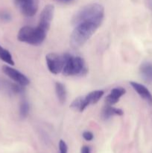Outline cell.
<instances>
[{
	"label": "cell",
	"instance_id": "6da1fadb",
	"mask_svg": "<svg viewBox=\"0 0 152 153\" xmlns=\"http://www.w3.org/2000/svg\"><path fill=\"white\" fill-rule=\"evenodd\" d=\"M103 20H86L75 25L70 36V45L73 49L81 47L97 31Z\"/></svg>",
	"mask_w": 152,
	"mask_h": 153
},
{
	"label": "cell",
	"instance_id": "7a4b0ae2",
	"mask_svg": "<svg viewBox=\"0 0 152 153\" xmlns=\"http://www.w3.org/2000/svg\"><path fill=\"white\" fill-rule=\"evenodd\" d=\"M104 16V8L98 3L86 4L77 10L72 19V23L75 26L77 24L86 20L100 19L103 20Z\"/></svg>",
	"mask_w": 152,
	"mask_h": 153
},
{
	"label": "cell",
	"instance_id": "3957f363",
	"mask_svg": "<svg viewBox=\"0 0 152 153\" xmlns=\"http://www.w3.org/2000/svg\"><path fill=\"white\" fill-rule=\"evenodd\" d=\"M64 66L62 73L66 76H82L87 73L88 69L81 57L63 54Z\"/></svg>",
	"mask_w": 152,
	"mask_h": 153
},
{
	"label": "cell",
	"instance_id": "277c9868",
	"mask_svg": "<svg viewBox=\"0 0 152 153\" xmlns=\"http://www.w3.org/2000/svg\"><path fill=\"white\" fill-rule=\"evenodd\" d=\"M46 31L37 27L24 26L20 28L17 34V39L20 42L33 46L40 45L46 37Z\"/></svg>",
	"mask_w": 152,
	"mask_h": 153
},
{
	"label": "cell",
	"instance_id": "5b68a950",
	"mask_svg": "<svg viewBox=\"0 0 152 153\" xmlns=\"http://www.w3.org/2000/svg\"><path fill=\"white\" fill-rule=\"evenodd\" d=\"M46 64L49 72L53 74L62 73L64 66L63 55H58L56 53H49L46 56Z\"/></svg>",
	"mask_w": 152,
	"mask_h": 153
},
{
	"label": "cell",
	"instance_id": "8992f818",
	"mask_svg": "<svg viewBox=\"0 0 152 153\" xmlns=\"http://www.w3.org/2000/svg\"><path fill=\"white\" fill-rule=\"evenodd\" d=\"M21 13L27 17H32L38 10L39 0H14Z\"/></svg>",
	"mask_w": 152,
	"mask_h": 153
},
{
	"label": "cell",
	"instance_id": "52a82bcc",
	"mask_svg": "<svg viewBox=\"0 0 152 153\" xmlns=\"http://www.w3.org/2000/svg\"><path fill=\"white\" fill-rule=\"evenodd\" d=\"M54 12H55V6L53 4H47L40 13L39 24L37 26L43 31L47 32L51 26V23L53 19Z\"/></svg>",
	"mask_w": 152,
	"mask_h": 153
},
{
	"label": "cell",
	"instance_id": "ba28073f",
	"mask_svg": "<svg viewBox=\"0 0 152 153\" xmlns=\"http://www.w3.org/2000/svg\"><path fill=\"white\" fill-rule=\"evenodd\" d=\"M2 72L10 79H11L13 82L22 86L24 87L29 85L30 80L26 77V76L22 74L16 69L12 68L7 65H4L2 67Z\"/></svg>",
	"mask_w": 152,
	"mask_h": 153
},
{
	"label": "cell",
	"instance_id": "9c48e42d",
	"mask_svg": "<svg viewBox=\"0 0 152 153\" xmlns=\"http://www.w3.org/2000/svg\"><path fill=\"white\" fill-rule=\"evenodd\" d=\"M0 89L7 94H20L24 92L23 86L17 83L0 79Z\"/></svg>",
	"mask_w": 152,
	"mask_h": 153
},
{
	"label": "cell",
	"instance_id": "30bf717a",
	"mask_svg": "<svg viewBox=\"0 0 152 153\" xmlns=\"http://www.w3.org/2000/svg\"><path fill=\"white\" fill-rule=\"evenodd\" d=\"M130 85L142 100H144L149 105L152 106V94L145 85L135 82H131Z\"/></svg>",
	"mask_w": 152,
	"mask_h": 153
},
{
	"label": "cell",
	"instance_id": "8fae6325",
	"mask_svg": "<svg viewBox=\"0 0 152 153\" xmlns=\"http://www.w3.org/2000/svg\"><path fill=\"white\" fill-rule=\"evenodd\" d=\"M126 93V90L122 87H117V88H113L111 92L107 96L105 99L106 105H113L116 104L119 102V99L125 95Z\"/></svg>",
	"mask_w": 152,
	"mask_h": 153
},
{
	"label": "cell",
	"instance_id": "7c38bea8",
	"mask_svg": "<svg viewBox=\"0 0 152 153\" xmlns=\"http://www.w3.org/2000/svg\"><path fill=\"white\" fill-rule=\"evenodd\" d=\"M139 73L142 79L146 83H152V63H142L139 67Z\"/></svg>",
	"mask_w": 152,
	"mask_h": 153
},
{
	"label": "cell",
	"instance_id": "4fadbf2b",
	"mask_svg": "<svg viewBox=\"0 0 152 153\" xmlns=\"http://www.w3.org/2000/svg\"><path fill=\"white\" fill-rule=\"evenodd\" d=\"M124 114L123 111L117 108L113 107V105H106L101 111V118L103 120H108L113 116H122Z\"/></svg>",
	"mask_w": 152,
	"mask_h": 153
},
{
	"label": "cell",
	"instance_id": "5bb4252c",
	"mask_svg": "<svg viewBox=\"0 0 152 153\" xmlns=\"http://www.w3.org/2000/svg\"><path fill=\"white\" fill-rule=\"evenodd\" d=\"M88 106H89V103L86 100V97L81 96V97H78L77 98H76L72 102L70 108L74 111H76L83 112Z\"/></svg>",
	"mask_w": 152,
	"mask_h": 153
},
{
	"label": "cell",
	"instance_id": "9a60e30c",
	"mask_svg": "<svg viewBox=\"0 0 152 153\" xmlns=\"http://www.w3.org/2000/svg\"><path fill=\"white\" fill-rule=\"evenodd\" d=\"M55 93L58 101L61 104H64L66 100V90L63 84L61 82H56L55 83Z\"/></svg>",
	"mask_w": 152,
	"mask_h": 153
},
{
	"label": "cell",
	"instance_id": "2e32d148",
	"mask_svg": "<svg viewBox=\"0 0 152 153\" xmlns=\"http://www.w3.org/2000/svg\"><path fill=\"white\" fill-rule=\"evenodd\" d=\"M104 94V91H101V90H97V91H92V92L89 93L88 94H86L85 97H86V100H87L88 103L89 105H94L95 103L98 102L100 100V99L103 97V95Z\"/></svg>",
	"mask_w": 152,
	"mask_h": 153
},
{
	"label": "cell",
	"instance_id": "e0dca14e",
	"mask_svg": "<svg viewBox=\"0 0 152 153\" xmlns=\"http://www.w3.org/2000/svg\"><path fill=\"white\" fill-rule=\"evenodd\" d=\"M0 59L4 62L7 63L10 65H14V61L12 58L11 54L10 53L8 50L4 49L2 46H0Z\"/></svg>",
	"mask_w": 152,
	"mask_h": 153
},
{
	"label": "cell",
	"instance_id": "ac0fdd59",
	"mask_svg": "<svg viewBox=\"0 0 152 153\" xmlns=\"http://www.w3.org/2000/svg\"><path fill=\"white\" fill-rule=\"evenodd\" d=\"M30 106L28 102L25 100H22L20 103V106H19V115H20L21 118H25L29 114Z\"/></svg>",
	"mask_w": 152,
	"mask_h": 153
},
{
	"label": "cell",
	"instance_id": "d6986e66",
	"mask_svg": "<svg viewBox=\"0 0 152 153\" xmlns=\"http://www.w3.org/2000/svg\"><path fill=\"white\" fill-rule=\"evenodd\" d=\"M0 19L4 22H9L11 19V15L7 11H0Z\"/></svg>",
	"mask_w": 152,
	"mask_h": 153
},
{
	"label": "cell",
	"instance_id": "ffe728a7",
	"mask_svg": "<svg viewBox=\"0 0 152 153\" xmlns=\"http://www.w3.org/2000/svg\"><path fill=\"white\" fill-rule=\"evenodd\" d=\"M59 151L60 153H67L68 152V147L66 143L63 140H61L59 142Z\"/></svg>",
	"mask_w": 152,
	"mask_h": 153
},
{
	"label": "cell",
	"instance_id": "44dd1931",
	"mask_svg": "<svg viewBox=\"0 0 152 153\" xmlns=\"http://www.w3.org/2000/svg\"><path fill=\"white\" fill-rule=\"evenodd\" d=\"M83 137L84 138V140H86V141H91V140H93L94 138V135L91 131H86L83 133L82 134Z\"/></svg>",
	"mask_w": 152,
	"mask_h": 153
},
{
	"label": "cell",
	"instance_id": "7402d4cb",
	"mask_svg": "<svg viewBox=\"0 0 152 153\" xmlns=\"http://www.w3.org/2000/svg\"><path fill=\"white\" fill-rule=\"evenodd\" d=\"M80 153H91L90 148L87 146H83L80 149Z\"/></svg>",
	"mask_w": 152,
	"mask_h": 153
},
{
	"label": "cell",
	"instance_id": "603a6c76",
	"mask_svg": "<svg viewBox=\"0 0 152 153\" xmlns=\"http://www.w3.org/2000/svg\"><path fill=\"white\" fill-rule=\"evenodd\" d=\"M63 1H68V0H63Z\"/></svg>",
	"mask_w": 152,
	"mask_h": 153
}]
</instances>
